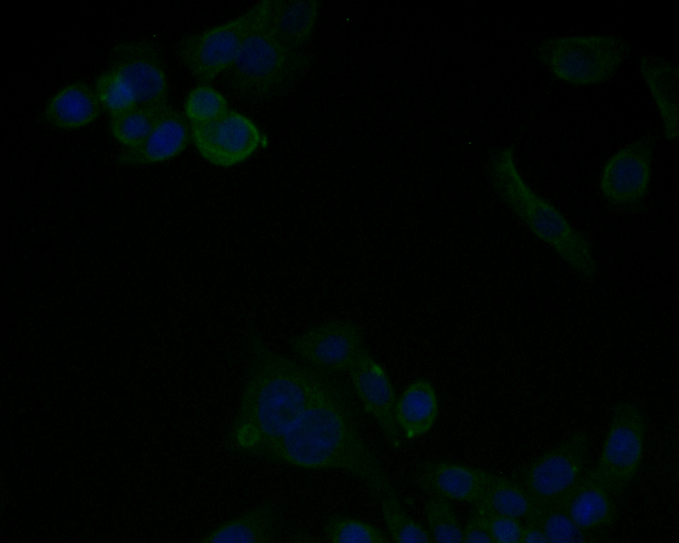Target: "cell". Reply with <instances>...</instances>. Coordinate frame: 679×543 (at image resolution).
Returning a JSON list of instances; mask_svg holds the SVG:
<instances>
[{
    "label": "cell",
    "mask_w": 679,
    "mask_h": 543,
    "mask_svg": "<svg viewBox=\"0 0 679 543\" xmlns=\"http://www.w3.org/2000/svg\"><path fill=\"white\" fill-rule=\"evenodd\" d=\"M311 63L310 54L291 49L275 37L269 23L268 0L262 1L253 27L226 71V79L236 93L265 99L290 89L303 76Z\"/></svg>",
    "instance_id": "cell-4"
},
{
    "label": "cell",
    "mask_w": 679,
    "mask_h": 543,
    "mask_svg": "<svg viewBox=\"0 0 679 543\" xmlns=\"http://www.w3.org/2000/svg\"><path fill=\"white\" fill-rule=\"evenodd\" d=\"M644 433V416L637 404L623 402L615 406L598 461L593 469L612 495L624 491L638 472Z\"/></svg>",
    "instance_id": "cell-7"
},
{
    "label": "cell",
    "mask_w": 679,
    "mask_h": 543,
    "mask_svg": "<svg viewBox=\"0 0 679 543\" xmlns=\"http://www.w3.org/2000/svg\"><path fill=\"white\" fill-rule=\"evenodd\" d=\"M267 455L306 469L345 470L379 498L394 489L328 381Z\"/></svg>",
    "instance_id": "cell-2"
},
{
    "label": "cell",
    "mask_w": 679,
    "mask_h": 543,
    "mask_svg": "<svg viewBox=\"0 0 679 543\" xmlns=\"http://www.w3.org/2000/svg\"><path fill=\"white\" fill-rule=\"evenodd\" d=\"M250 373L233 437L241 448L267 454L327 382L320 373L248 339Z\"/></svg>",
    "instance_id": "cell-1"
},
{
    "label": "cell",
    "mask_w": 679,
    "mask_h": 543,
    "mask_svg": "<svg viewBox=\"0 0 679 543\" xmlns=\"http://www.w3.org/2000/svg\"><path fill=\"white\" fill-rule=\"evenodd\" d=\"M640 72L651 92L668 141H677L678 129V67L656 55L644 56Z\"/></svg>",
    "instance_id": "cell-17"
},
{
    "label": "cell",
    "mask_w": 679,
    "mask_h": 543,
    "mask_svg": "<svg viewBox=\"0 0 679 543\" xmlns=\"http://www.w3.org/2000/svg\"><path fill=\"white\" fill-rule=\"evenodd\" d=\"M439 414L436 390L427 379L410 383L397 399L395 420L406 438L424 436L434 426Z\"/></svg>",
    "instance_id": "cell-19"
},
{
    "label": "cell",
    "mask_w": 679,
    "mask_h": 543,
    "mask_svg": "<svg viewBox=\"0 0 679 543\" xmlns=\"http://www.w3.org/2000/svg\"><path fill=\"white\" fill-rule=\"evenodd\" d=\"M110 63V69L128 85L138 105L158 107L167 104V77L156 42L149 40L120 42L111 49Z\"/></svg>",
    "instance_id": "cell-10"
},
{
    "label": "cell",
    "mask_w": 679,
    "mask_h": 543,
    "mask_svg": "<svg viewBox=\"0 0 679 543\" xmlns=\"http://www.w3.org/2000/svg\"><path fill=\"white\" fill-rule=\"evenodd\" d=\"M526 524L523 526L521 542L547 543L548 541L539 519L538 507L526 518Z\"/></svg>",
    "instance_id": "cell-32"
},
{
    "label": "cell",
    "mask_w": 679,
    "mask_h": 543,
    "mask_svg": "<svg viewBox=\"0 0 679 543\" xmlns=\"http://www.w3.org/2000/svg\"><path fill=\"white\" fill-rule=\"evenodd\" d=\"M657 136L647 133L617 150L605 163L599 189L608 207L622 214L646 208Z\"/></svg>",
    "instance_id": "cell-6"
},
{
    "label": "cell",
    "mask_w": 679,
    "mask_h": 543,
    "mask_svg": "<svg viewBox=\"0 0 679 543\" xmlns=\"http://www.w3.org/2000/svg\"><path fill=\"white\" fill-rule=\"evenodd\" d=\"M514 145L489 151L484 172L501 201L540 240L551 247L586 281L597 276L598 264L588 234L574 226L552 203L535 191L519 171Z\"/></svg>",
    "instance_id": "cell-3"
},
{
    "label": "cell",
    "mask_w": 679,
    "mask_h": 543,
    "mask_svg": "<svg viewBox=\"0 0 679 543\" xmlns=\"http://www.w3.org/2000/svg\"><path fill=\"white\" fill-rule=\"evenodd\" d=\"M261 8L262 1L233 20L191 34L181 41L180 58L199 81L209 83L231 66Z\"/></svg>",
    "instance_id": "cell-9"
},
{
    "label": "cell",
    "mask_w": 679,
    "mask_h": 543,
    "mask_svg": "<svg viewBox=\"0 0 679 543\" xmlns=\"http://www.w3.org/2000/svg\"><path fill=\"white\" fill-rule=\"evenodd\" d=\"M95 92L100 105L111 116L138 105L128 85L110 69L98 76Z\"/></svg>",
    "instance_id": "cell-29"
},
{
    "label": "cell",
    "mask_w": 679,
    "mask_h": 543,
    "mask_svg": "<svg viewBox=\"0 0 679 543\" xmlns=\"http://www.w3.org/2000/svg\"><path fill=\"white\" fill-rule=\"evenodd\" d=\"M348 370L365 410L376 421L386 440L398 447L400 438L395 420L397 398L385 370L364 349Z\"/></svg>",
    "instance_id": "cell-13"
},
{
    "label": "cell",
    "mask_w": 679,
    "mask_h": 543,
    "mask_svg": "<svg viewBox=\"0 0 679 543\" xmlns=\"http://www.w3.org/2000/svg\"><path fill=\"white\" fill-rule=\"evenodd\" d=\"M191 141L190 121L168 105L147 136L139 144L121 151L117 163L123 166H137L162 162L178 155Z\"/></svg>",
    "instance_id": "cell-14"
},
{
    "label": "cell",
    "mask_w": 679,
    "mask_h": 543,
    "mask_svg": "<svg viewBox=\"0 0 679 543\" xmlns=\"http://www.w3.org/2000/svg\"><path fill=\"white\" fill-rule=\"evenodd\" d=\"M324 531L328 541L335 543H384L388 537L379 528L342 515L330 517Z\"/></svg>",
    "instance_id": "cell-27"
},
{
    "label": "cell",
    "mask_w": 679,
    "mask_h": 543,
    "mask_svg": "<svg viewBox=\"0 0 679 543\" xmlns=\"http://www.w3.org/2000/svg\"><path fill=\"white\" fill-rule=\"evenodd\" d=\"M485 472L458 463L425 461L417 466L414 479L429 494L473 505L482 489Z\"/></svg>",
    "instance_id": "cell-15"
},
{
    "label": "cell",
    "mask_w": 679,
    "mask_h": 543,
    "mask_svg": "<svg viewBox=\"0 0 679 543\" xmlns=\"http://www.w3.org/2000/svg\"><path fill=\"white\" fill-rule=\"evenodd\" d=\"M486 515L494 542H521L523 525L521 524L520 519L503 515Z\"/></svg>",
    "instance_id": "cell-30"
},
{
    "label": "cell",
    "mask_w": 679,
    "mask_h": 543,
    "mask_svg": "<svg viewBox=\"0 0 679 543\" xmlns=\"http://www.w3.org/2000/svg\"><path fill=\"white\" fill-rule=\"evenodd\" d=\"M424 511L433 542H462L463 527L448 499L430 494Z\"/></svg>",
    "instance_id": "cell-26"
},
{
    "label": "cell",
    "mask_w": 679,
    "mask_h": 543,
    "mask_svg": "<svg viewBox=\"0 0 679 543\" xmlns=\"http://www.w3.org/2000/svg\"><path fill=\"white\" fill-rule=\"evenodd\" d=\"M275 537V518L271 506H262L224 523L208 534L204 542L265 543Z\"/></svg>",
    "instance_id": "cell-22"
},
{
    "label": "cell",
    "mask_w": 679,
    "mask_h": 543,
    "mask_svg": "<svg viewBox=\"0 0 679 543\" xmlns=\"http://www.w3.org/2000/svg\"><path fill=\"white\" fill-rule=\"evenodd\" d=\"M462 542H494L485 513L475 508L463 528Z\"/></svg>",
    "instance_id": "cell-31"
},
{
    "label": "cell",
    "mask_w": 679,
    "mask_h": 543,
    "mask_svg": "<svg viewBox=\"0 0 679 543\" xmlns=\"http://www.w3.org/2000/svg\"><path fill=\"white\" fill-rule=\"evenodd\" d=\"M473 506L486 514L503 515L520 520L526 519L537 508L523 486L487 471L482 489Z\"/></svg>",
    "instance_id": "cell-21"
},
{
    "label": "cell",
    "mask_w": 679,
    "mask_h": 543,
    "mask_svg": "<svg viewBox=\"0 0 679 543\" xmlns=\"http://www.w3.org/2000/svg\"><path fill=\"white\" fill-rule=\"evenodd\" d=\"M299 357L327 372L348 370L364 349L361 329L355 324L331 321L293 338Z\"/></svg>",
    "instance_id": "cell-12"
},
{
    "label": "cell",
    "mask_w": 679,
    "mask_h": 543,
    "mask_svg": "<svg viewBox=\"0 0 679 543\" xmlns=\"http://www.w3.org/2000/svg\"><path fill=\"white\" fill-rule=\"evenodd\" d=\"M559 505L579 527L586 531L608 527L617 518L612 494L596 477L593 469L584 473Z\"/></svg>",
    "instance_id": "cell-16"
},
{
    "label": "cell",
    "mask_w": 679,
    "mask_h": 543,
    "mask_svg": "<svg viewBox=\"0 0 679 543\" xmlns=\"http://www.w3.org/2000/svg\"><path fill=\"white\" fill-rule=\"evenodd\" d=\"M168 104L158 107L137 105L111 116L112 136L126 147L141 143L149 134Z\"/></svg>",
    "instance_id": "cell-23"
},
{
    "label": "cell",
    "mask_w": 679,
    "mask_h": 543,
    "mask_svg": "<svg viewBox=\"0 0 679 543\" xmlns=\"http://www.w3.org/2000/svg\"><path fill=\"white\" fill-rule=\"evenodd\" d=\"M588 437L573 433L526 467L523 487L540 508L559 505L584 473Z\"/></svg>",
    "instance_id": "cell-8"
},
{
    "label": "cell",
    "mask_w": 679,
    "mask_h": 543,
    "mask_svg": "<svg viewBox=\"0 0 679 543\" xmlns=\"http://www.w3.org/2000/svg\"><path fill=\"white\" fill-rule=\"evenodd\" d=\"M319 8L316 0H268L269 23L275 37L300 50L310 39Z\"/></svg>",
    "instance_id": "cell-18"
},
{
    "label": "cell",
    "mask_w": 679,
    "mask_h": 543,
    "mask_svg": "<svg viewBox=\"0 0 679 543\" xmlns=\"http://www.w3.org/2000/svg\"><path fill=\"white\" fill-rule=\"evenodd\" d=\"M190 124L192 141L199 154L217 166L229 167L243 162L261 142L256 124L233 110L214 119Z\"/></svg>",
    "instance_id": "cell-11"
},
{
    "label": "cell",
    "mask_w": 679,
    "mask_h": 543,
    "mask_svg": "<svg viewBox=\"0 0 679 543\" xmlns=\"http://www.w3.org/2000/svg\"><path fill=\"white\" fill-rule=\"evenodd\" d=\"M380 500L385 522L395 542H433L429 531L405 513L394 489L383 494Z\"/></svg>",
    "instance_id": "cell-24"
},
{
    "label": "cell",
    "mask_w": 679,
    "mask_h": 543,
    "mask_svg": "<svg viewBox=\"0 0 679 543\" xmlns=\"http://www.w3.org/2000/svg\"><path fill=\"white\" fill-rule=\"evenodd\" d=\"M631 45L615 35L551 37L536 47V58L558 79L577 86L610 78L627 57Z\"/></svg>",
    "instance_id": "cell-5"
},
{
    "label": "cell",
    "mask_w": 679,
    "mask_h": 543,
    "mask_svg": "<svg viewBox=\"0 0 679 543\" xmlns=\"http://www.w3.org/2000/svg\"><path fill=\"white\" fill-rule=\"evenodd\" d=\"M100 103L95 90L82 81H75L59 90L49 100L45 118L52 126L69 129L86 125L99 115Z\"/></svg>",
    "instance_id": "cell-20"
},
{
    "label": "cell",
    "mask_w": 679,
    "mask_h": 543,
    "mask_svg": "<svg viewBox=\"0 0 679 543\" xmlns=\"http://www.w3.org/2000/svg\"><path fill=\"white\" fill-rule=\"evenodd\" d=\"M538 513L548 542L580 543L600 541V535L579 527L559 505L538 507Z\"/></svg>",
    "instance_id": "cell-25"
},
{
    "label": "cell",
    "mask_w": 679,
    "mask_h": 543,
    "mask_svg": "<svg viewBox=\"0 0 679 543\" xmlns=\"http://www.w3.org/2000/svg\"><path fill=\"white\" fill-rule=\"evenodd\" d=\"M228 101L214 88L202 84L193 88L185 103V117L190 123L214 119L228 110Z\"/></svg>",
    "instance_id": "cell-28"
}]
</instances>
